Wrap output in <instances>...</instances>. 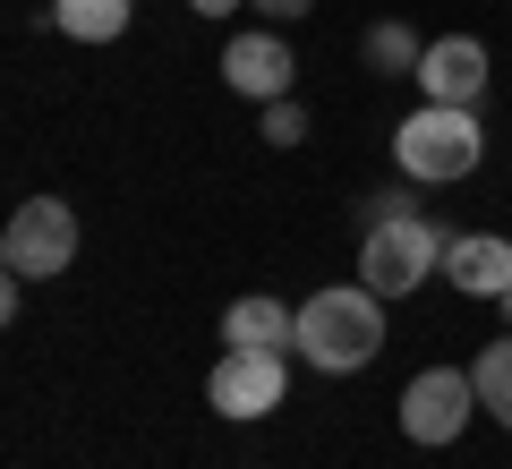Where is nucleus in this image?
<instances>
[{
  "instance_id": "nucleus-5",
  "label": "nucleus",
  "mask_w": 512,
  "mask_h": 469,
  "mask_svg": "<svg viewBox=\"0 0 512 469\" xmlns=\"http://www.w3.org/2000/svg\"><path fill=\"white\" fill-rule=\"evenodd\" d=\"M470 410H478V384L461 376V367H419L410 376V393H402V435L410 444H461V427H470Z\"/></svg>"
},
{
  "instance_id": "nucleus-13",
  "label": "nucleus",
  "mask_w": 512,
  "mask_h": 469,
  "mask_svg": "<svg viewBox=\"0 0 512 469\" xmlns=\"http://www.w3.org/2000/svg\"><path fill=\"white\" fill-rule=\"evenodd\" d=\"M470 384H478V410H487L495 427H512V333L470 359Z\"/></svg>"
},
{
  "instance_id": "nucleus-8",
  "label": "nucleus",
  "mask_w": 512,
  "mask_h": 469,
  "mask_svg": "<svg viewBox=\"0 0 512 469\" xmlns=\"http://www.w3.org/2000/svg\"><path fill=\"white\" fill-rule=\"evenodd\" d=\"M419 86H427V103L478 111V94H487V43L478 35H436L427 60H419Z\"/></svg>"
},
{
  "instance_id": "nucleus-9",
  "label": "nucleus",
  "mask_w": 512,
  "mask_h": 469,
  "mask_svg": "<svg viewBox=\"0 0 512 469\" xmlns=\"http://www.w3.org/2000/svg\"><path fill=\"white\" fill-rule=\"evenodd\" d=\"M444 282H453L461 299H504V290H512V239L453 231V248H444Z\"/></svg>"
},
{
  "instance_id": "nucleus-6",
  "label": "nucleus",
  "mask_w": 512,
  "mask_h": 469,
  "mask_svg": "<svg viewBox=\"0 0 512 469\" xmlns=\"http://www.w3.org/2000/svg\"><path fill=\"white\" fill-rule=\"evenodd\" d=\"M282 393H291V359L282 350H222L214 376H205V401L222 418H265V410H282Z\"/></svg>"
},
{
  "instance_id": "nucleus-3",
  "label": "nucleus",
  "mask_w": 512,
  "mask_h": 469,
  "mask_svg": "<svg viewBox=\"0 0 512 469\" xmlns=\"http://www.w3.org/2000/svg\"><path fill=\"white\" fill-rule=\"evenodd\" d=\"M444 248H453V231H436L427 214L376 222V231L359 239V282L376 290V299H410L427 273H444Z\"/></svg>"
},
{
  "instance_id": "nucleus-18",
  "label": "nucleus",
  "mask_w": 512,
  "mask_h": 469,
  "mask_svg": "<svg viewBox=\"0 0 512 469\" xmlns=\"http://www.w3.org/2000/svg\"><path fill=\"white\" fill-rule=\"evenodd\" d=\"M495 307H504V325H512V290H504V299H495Z\"/></svg>"
},
{
  "instance_id": "nucleus-4",
  "label": "nucleus",
  "mask_w": 512,
  "mask_h": 469,
  "mask_svg": "<svg viewBox=\"0 0 512 469\" xmlns=\"http://www.w3.org/2000/svg\"><path fill=\"white\" fill-rule=\"evenodd\" d=\"M0 265L18 282H52V273L77 265V205L69 197H26L0 231Z\"/></svg>"
},
{
  "instance_id": "nucleus-12",
  "label": "nucleus",
  "mask_w": 512,
  "mask_h": 469,
  "mask_svg": "<svg viewBox=\"0 0 512 469\" xmlns=\"http://www.w3.org/2000/svg\"><path fill=\"white\" fill-rule=\"evenodd\" d=\"M359 52H367V69H376V77H419L427 43L410 35L402 18H376V26H367V43H359Z\"/></svg>"
},
{
  "instance_id": "nucleus-2",
  "label": "nucleus",
  "mask_w": 512,
  "mask_h": 469,
  "mask_svg": "<svg viewBox=\"0 0 512 469\" xmlns=\"http://www.w3.org/2000/svg\"><path fill=\"white\" fill-rule=\"evenodd\" d=\"M393 163H402V180H419V188L470 180V171L487 163V128H478V111H461V103H419L402 128H393Z\"/></svg>"
},
{
  "instance_id": "nucleus-11",
  "label": "nucleus",
  "mask_w": 512,
  "mask_h": 469,
  "mask_svg": "<svg viewBox=\"0 0 512 469\" xmlns=\"http://www.w3.org/2000/svg\"><path fill=\"white\" fill-rule=\"evenodd\" d=\"M52 26L69 43H120L128 35V0H52Z\"/></svg>"
},
{
  "instance_id": "nucleus-10",
  "label": "nucleus",
  "mask_w": 512,
  "mask_h": 469,
  "mask_svg": "<svg viewBox=\"0 0 512 469\" xmlns=\"http://www.w3.org/2000/svg\"><path fill=\"white\" fill-rule=\"evenodd\" d=\"M291 342H299V307L265 299V290L222 307V350H291Z\"/></svg>"
},
{
  "instance_id": "nucleus-15",
  "label": "nucleus",
  "mask_w": 512,
  "mask_h": 469,
  "mask_svg": "<svg viewBox=\"0 0 512 469\" xmlns=\"http://www.w3.org/2000/svg\"><path fill=\"white\" fill-rule=\"evenodd\" d=\"M308 137V111L291 103V94H282V103H265V145H299Z\"/></svg>"
},
{
  "instance_id": "nucleus-17",
  "label": "nucleus",
  "mask_w": 512,
  "mask_h": 469,
  "mask_svg": "<svg viewBox=\"0 0 512 469\" xmlns=\"http://www.w3.org/2000/svg\"><path fill=\"white\" fill-rule=\"evenodd\" d=\"M188 9H197V18H231L239 0H188Z\"/></svg>"
},
{
  "instance_id": "nucleus-7",
  "label": "nucleus",
  "mask_w": 512,
  "mask_h": 469,
  "mask_svg": "<svg viewBox=\"0 0 512 469\" xmlns=\"http://www.w3.org/2000/svg\"><path fill=\"white\" fill-rule=\"evenodd\" d=\"M291 77H299V60H291V43H282L274 26H256V35H231V43H222V86L248 94V103H282V94H291Z\"/></svg>"
},
{
  "instance_id": "nucleus-14",
  "label": "nucleus",
  "mask_w": 512,
  "mask_h": 469,
  "mask_svg": "<svg viewBox=\"0 0 512 469\" xmlns=\"http://www.w3.org/2000/svg\"><path fill=\"white\" fill-rule=\"evenodd\" d=\"M402 214H419V197H410V188H376V197L359 205V231H376V222H402Z\"/></svg>"
},
{
  "instance_id": "nucleus-1",
  "label": "nucleus",
  "mask_w": 512,
  "mask_h": 469,
  "mask_svg": "<svg viewBox=\"0 0 512 469\" xmlns=\"http://www.w3.org/2000/svg\"><path fill=\"white\" fill-rule=\"evenodd\" d=\"M299 359L316 367V376H350V367H367L384 350V299L367 282H333L316 290L308 307H299Z\"/></svg>"
},
{
  "instance_id": "nucleus-16",
  "label": "nucleus",
  "mask_w": 512,
  "mask_h": 469,
  "mask_svg": "<svg viewBox=\"0 0 512 469\" xmlns=\"http://www.w3.org/2000/svg\"><path fill=\"white\" fill-rule=\"evenodd\" d=\"M308 9H316V0H256V18H265V26H291V18H308Z\"/></svg>"
}]
</instances>
